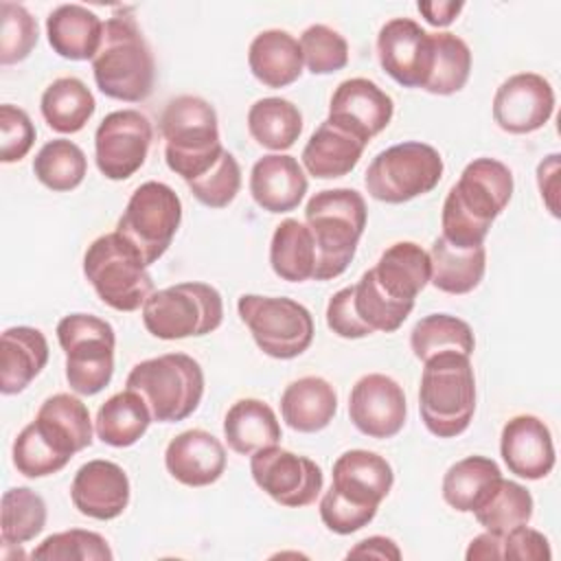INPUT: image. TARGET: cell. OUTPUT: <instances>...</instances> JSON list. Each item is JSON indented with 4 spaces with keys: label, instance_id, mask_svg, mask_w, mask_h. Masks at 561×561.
Here are the masks:
<instances>
[{
    "label": "cell",
    "instance_id": "obj_29",
    "mask_svg": "<svg viewBox=\"0 0 561 561\" xmlns=\"http://www.w3.org/2000/svg\"><path fill=\"white\" fill-rule=\"evenodd\" d=\"M364 147L366 145L357 136L327 118L311 134L300 158L309 175L318 180H333L357 167Z\"/></svg>",
    "mask_w": 561,
    "mask_h": 561
},
{
    "label": "cell",
    "instance_id": "obj_40",
    "mask_svg": "<svg viewBox=\"0 0 561 561\" xmlns=\"http://www.w3.org/2000/svg\"><path fill=\"white\" fill-rule=\"evenodd\" d=\"M410 348L421 362H427L445 351L471 355L476 348V337L465 320L449 313H430L414 324L410 333Z\"/></svg>",
    "mask_w": 561,
    "mask_h": 561
},
{
    "label": "cell",
    "instance_id": "obj_28",
    "mask_svg": "<svg viewBox=\"0 0 561 561\" xmlns=\"http://www.w3.org/2000/svg\"><path fill=\"white\" fill-rule=\"evenodd\" d=\"M337 412L335 388L316 375L291 381L280 394L283 421L302 434L324 430Z\"/></svg>",
    "mask_w": 561,
    "mask_h": 561
},
{
    "label": "cell",
    "instance_id": "obj_49",
    "mask_svg": "<svg viewBox=\"0 0 561 561\" xmlns=\"http://www.w3.org/2000/svg\"><path fill=\"white\" fill-rule=\"evenodd\" d=\"M35 142L31 116L11 103L0 105V160L4 164L22 160Z\"/></svg>",
    "mask_w": 561,
    "mask_h": 561
},
{
    "label": "cell",
    "instance_id": "obj_25",
    "mask_svg": "<svg viewBox=\"0 0 561 561\" xmlns=\"http://www.w3.org/2000/svg\"><path fill=\"white\" fill-rule=\"evenodd\" d=\"M50 48L70 61H92L103 37L101 18L81 4H59L46 18Z\"/></svg>",
    "mask_w": 561,
    "mask_h": 561
},
{
    "label": "cell",
    "instance_id": "obj_15",
    "mask_svg": "<svg viewBox=\"0 0 561 561\" xmlns=\"http://www.w3.org/2000/svg\"><path fill=\"white\" fill-rule=\"evenodd\" d=\"M377 57L383 72L399 85L423 88L434 59L432 33L412 18H394L377 35Z\"/></svg>",
    "mask_w": 561,
    "mask_h": 561
},
{
    "label": "cell",
    "instance_id": "obj_51",
    "mask_svg": "<svg viewBox=\"0 0 561 561\" xmlns=\"http://www.w3.org/2000/svg\"><path fill=\"white\" fill-rule=\"evenodd\" d=\"M552 557L548 539L535 530L524 526L511 528L502 535V559L515 561H548Z\"/></svg>",
    "mask_w": 561,
    "mask_h": 561
},
{
    "label": "cell",
    "instance_id": "obj_56",
    "mask_svg": "<svg viewBox=\"0 0 561 561\" xmlns=\"http://www.w3.org/2000/svg\"><path fill=\"white\" fill-rule=\"evenodd\" d=\"M469 561H478V559H502V535L497 533H489L484 530L482 535L473 537L467 554Z\"/></svg>",
    "mask_w": 561,
    "mask_h": 561
},
{
    "label": "cell",
    "instance_id": "obj_14",
    "mask_svg": "<svg viewBox=\"0 0 561 561\" xmlns=\"http://www.w3.org/2000/svg\"><path fill=\"white\" fill-rule=\"evenodd\" d=\"M153 138L149 118L138 110L110 112L94 134V160L107 180L131 178L147 160Z\"/></svg>",
    "mask_w": 561,
    "mask_h": 561
},
{
    "label": "cell",
    "instance_id": "obj_21",
    "mask_svg": "<svg viewBox=\"0 0 561 561\" xmlns=\"http://www.w3.org/2000/svg\"><path fill=\"white\" fill-rule=\"evenodd\" d=\"M392 482L394 473L390 462L375 451L351 449L333 462L331 491L351 504L377 511L381 500L390 493Z\"/></svg>",
    "mask_w": 561,
    "mask_h": 561
},
{
    "label": "cell",
    "instance_id": "obj_44",
    "mask_svg": "<svg viewBox=\"0 0 561 561\" xmlns=\"http://www.w3.org/2000/svg\"><path fill=\"white\" fill-rule=\"evenodd\" d=\"M33 559L44 561H112L114 554L103 535L83 528H70L48 535L33 552Z\"/></svg>",
    "mask_w": 561,
    "mask_h": 561
},
{
    "label": "cell",
    "instance_id": "obj_7",
    "mask_svg": "<svg viewBox=\"0 0 561 561\" xmlns=\"http://www.w3.org/2000/svg\"><path fill=\"white\" fill-rule=\"evenodd\" d=\"M83 274L96 296L116 311H136L153 294V280L142 256L116 230L88 245Z\"/></svg>",
    "mask_w": 561,
    "mask_h": 561
},
{
    "label": "cell",
    "instance_id": "obj_5",
    "mask_svg": "<svg viewBox=\"0 0 561 561\" xmlns=\"http://www.w3.org/2000/svg\"><path fill=\"white\" fill-rule=\"evenodd\" d=\"M419 410L430 434L460 436L476 412V375L469 355L445 351L423 362Z\"/></svg>",
    "mask_w": 561,
    "mask_h": 561
},
{
    "label": "cell",
    "instance_id": "obj_2",
    "mask_svg": "<svg viewBox=\"0 0 561 561\" xmlns=\"http://www.w3.org/2000/svg\"><path fill=\"white\" fill-rule=\"evenodd\" d=\"M368 208L355 188H327L305 206L307 228L316 243L313 280H331L346 272L366 228Z\"/></svg>",
    "mask_w": 561,
    "mask_h": 561
},
{
    "label": "cell",
    "instance_id": "obj_46",
    "mask_svg": "<svg viewBox=\"0 0 561 561\" xmlns=\"http://www.w3.org/2000/svg\"><path fill=\"white\" fill-rule=\"evenodd\" d=\"M302 61L311 75H331L348 64L346 39L327 24H311L300 35Z\"/></svg>",
    "mask_w": 561,
    "mask_h": 561
},
{
    "label": "cell",
    "instance_id": "obj_26",
    "mask_svg": "<svg viewBox=\"0 0 561 561\" xmlns=\"http://www.w3.org/2000/svg\"><path fill=\"white\" fill-rule=\"evenodd\" d=\"M252 75L267 88H287L302 75L300 42L280 28L261 31L248 48Z\"/></svg>",
    "mask_w": 561,
    "mask_h": 561
},
{
    "label": "cell",
    "instance_id": "obj_11",
    "mask_svg": "<svg viewBox=\"0 0 561 561\" xmlns=\"http://www.w3.org/2000/svg\"><path fill=\"white\" fill-rule=\"evenodd\" d=\"M237 311L256 346L274 359H294L313 342V318L305 305L291 298L243 294Z\"/></svg>",
    "mask_w": 561,
    "mask_h": 561
},
{
    "label": "cell",
    "instance_id": "obj_1",
    "mask_svg": "<svg viewBox=\"0 0 561 561\" xmlns=\"http://www.w3.org/2000/svg\"><path fill=\"white\" fill-rule=\"evenodd\" d=\"M513 197V173L495 158L471 160L449 188L443 213V239L458 248L482 245L491 224Z\"/></svg>",
    "mask_w": 561,
    "mask_h": 561
},
{
    "label": "cell",
    "instance_id": "obj_20",
    "mask_svg": "<svg viewBox=\"0 0 561 561\" xmlns=\"http://www.w3.org/2000/svg\"><path fill=\"white\" fill-rule=\"evenodd\" d=\"M500 454L508 471L524 480H541L554 467L552 434L533 414H519L506 421L500 436Z\"/></svg>",
    "mask_w": 561,
    "mask_h": 561
},
{
    "label": "cell",
    "instance_id": "obj_55",
    "mask_svg": "<svg viewBox=\"0 0 561 561\" xmlns=\"http://www.w3.org/2000/svg\"><path fill=\"white\" fill-rule=\"evenodd\" d=\"M348 559L353 557V559H357V557H362V559H401V550H399V546L392 541V539H388V537H381V535H373V537H368V539H362V541H357L351 550H348V554H346Z\"/></svg>",
    "mask_w": 561,
    "mask_h": 561
},
{
    "label": "cell",
    "instance_id": "obj_53",
    "mask_svg": "<svg viewBox=\"0 0 561 561\" xmlns=\"http://www.w3.org/2000/svg\"><path fill=\"white\" fill-rule=\"evenodd\" d=\"M557 182H559V153H550L537 167V184H539L541 199L546 202L552 217H559V206H557L559 186H557Z\"/></svg>",
    "mask_w": 561,
    "mask_h": 561
},
{
    "label": "cell",
    "instance_id": "obj_32",
    "mask_svg": "<svg viewBox=\"0 0 561 561\" xmlns=\"http://www.w3.org/2000/svg\"><path fill=\"white\" fill-rule=\"evenodd\" d=\"M224 436L232 451L252 456L263 447L278 445L280 423L265 401L239 399L226 412Z\"/></svg>",
    "mask_w": 561,
    "mask_h": 561
},
{
    "label": "cell",
    "instance_id": "obj_4",
    "mask_svg": "<svg viewBox=\"0 0 561 561\" xmlns=\"http://www.w3.org/2000/svg\"><path fill=\"white\" fill-rule=\"evenodd\" d=\"M167 167L184 182L202 178L224 153L215 107L195 94L167 103L160 116Z\"/></svg>",
    "mask_w": 561,
    "mask_h": 561
},
{
    "label": "cell",
    "instance_id": "obj_18",
    "mask_svg": "<svg viewBox=\"0 0 561 561\" xmlns=\"http://www.w3.org/2000/svg\"><path fill=\"white\" fill-rule=\"evenodd\" d=\"M394 114V103L375 81L353 77L342 81L329 105V121L357 136L364 145L388 127Z\"/></svg>",
    "mask_w": 561,
    "mask_h": 561
},
{
    "label": "cell",
    "instance_id": "obj_10",
    "mask_svg": "<svg viewBox=\"0 0 561 561\" xmlns=\"http://www.w3.org/2000/svg\"><path fill=\"white\" fill-rule=\"evenodd\" d=\"M443 169V158L432 145L408 140L377 153L366 169L364 184L373 199L403 204L434 191Z\"/></svg>",
    "mask_w": 561,
    "mask_h": 561
},
{
    "label": "cell",
    "instance_id": "obj_45",
    "mask_svg": "<svg viewBox=\"0 0 561 561\" xmlns=\"http://www.w3.org/2000/svg\"><path fill=\"white\" fill-rule=\"evenodd\" d=\"M11 456L18 473L26 478L53 476L70 462V456L61 454L50 440H46L33 421L13 440Z\"/></svg>",
    "mask_w": 561,
    "mask_h": 561
},
{
    "label": "cell",
    "instance_id": "obj_33",
    "mask_svg": "<svg viewBox=\"0 0 561 561\" xmlns=\"http://www.w3.org/2000/svg\"><path fill=\"white\" fill-rule=\"evenodd\" d=\"M39 110L50 129L59 134H77L92 118L96 101L81 79L59 77L44 90Z\"/></svg>",
    "mask_w": 561,
    "mask_h": 561
},
{
    "label": "cell",
    "instance_id": "obj_13",
    "mask_svg": "<svg viewBox=\"0 0 561 561\" xmlns=\"http://www.w3.org/2000/svg\"><path fill=\"white\" fill-rule=\"evenodd\" d=\"M250 473L263 493L287 508L309 506L324 484L322 469L311 458L278 445L254 451L250 458Z\"/></svg>",
    "mask_w": 561,
    "mask_h": 561
},
{
    "label": "cell",
    "instance_id": "obj_47",
    "mask_svg": "<svg viewBox=\"0 0 561 561\" xmlns=\"http://www.w3.org/2000/svg\"><path fill=\"white\" fill-rule=\"evenodd\" d=\"M0 64L24 61L37 44V20L18 2H0Z\"/></svg>",
    "mask_w": 561,
    "mask_h": 561
},
{
    "label": "cell",
    "instance_id": "obj_19",
    "mask_svg": "<svg viewBox=\"0 0 561 561\" xmlns=\"http://www.w3.org/2000/svg\"><path fill=\"white\" fill-rule=\"evenodd\" d=\"M70 500L85 517L99 522L116 519L129 504V478L112 460H88L75 473Z\"/></svg>",
    "mask_w": 561,
    "mask_h": 561
},
{
    "label": "cell",
    "instance_id": "obj_37",
    "mask_svg": "<svg viewBox=\"0 0 561 561\" xmlns=\"http://www.w3.org/2000/svg\"><path fill=\"white\" fill-rule=\"evenodd\" d=\"M502 478L495 460L486 456H467L454 462L443 478V500L458 513H471Z\"/></svg>",
    "mask_w": 561,
    "mask_h": 561
},
{
    "label": "cell",
    "instance_id": "obj_27",
    "mask_svg": "<svg viewBox=\"0 0 561 561\" xmlns=\"http://www.w3.org/2000/svg\"><path fill=\"white\" fill-rule=\"evenodd\" d=\"M48 342L39 329L11 327L2 333L0 351V392H22L46 366Z\"/></svg>",
    "mask_w": 561,
    "mask_h": 561
},
{
    "label": "cell",
    "instance_id": "obj_22",
    "mask_svg": "<svg viewBox=\"0 0 561 561\" xmlns=\"http://www.w3.org/2000/svg\"><path fill=\"white\" fill-rule=\"evenodd\" d=\"M164 467L180 484L208 486L226 469V449L219 438L206 430H186L169 440Z\"/></svg>",
    "mask_w": 561,
    "mask_h": 561
},
{
    "label": "cell",
    "instance_id": "obj_54",
    "mask_svg": "<svg viewBox=\"0 0 561 561\" xmlns=\"http://www.w3.org/2000/svg\"><path fill=\"white\" fill-rule=\"evenodd\" d=\"M419 13L425 18L427 24L432 26H449L458 13L465 9V2L460 0H423L416 4Z\"/></svg>",
    "mask_w": 561,
    "mask_h": 561
},
{
    "label": "cell",
    "instance_id": "obj_34",
    "mask_svg": "<svg viewBox=\"0 0 561 561\" xmlns=\"http://www.w3.org/2000/svg\"><path fill=\"white\" fill-rule=\"evenodd\" d=\"M151 421V412L142 397L125 388L99 408L94 432L105 445L129 447L142 438Z\"/></svg>",
    "mask_w": 561,
    "mask_h": 561
},
{
    "label": "cell",
    "instance_id": "obj_9",
    "mask_svg": "<svg viewBox=\"0 0 561 561\" xmlns=\"http://www.w3.org/2000/svg\"><path fill=\"white\" fill-rule=\"evenodd\" d=\"M57 340L66 355L70 390L83 397L99 394L114 375L116 335L112 324L90 313H70L59 320Z\"/></svg>",
    "mask_w": 561,
    "mask_h": 561
},
{
    "label": "cell",
    "instance_id": "obj_3",
    "mask_svg": "<svg viewBox=\"0 0 561 561\" xmlns=\"http://www.w3.org/2000/svg\"><path fill=\"white\" fill-rule=\"evenodd\" d=\"M96 88L116 101L140 103L153 90L156 64L147 39L129 15L103 22L101 46L92 59Z\"/></svg>",
    "mask_w": 561,
    "mask_h": 561
},
{
    "label": "cell",
    "instance_id": "obj_31",
    "mask_svg": "<svg viewBox=\"0 0 561 561\" xmlns=\"http://www.w3.org/2000/svg\"><path fill=\"white\" fill-rule=\"evenodd\" d=\"M430 254V283L445 294H469L473 291L486 270V250L482 245L473 248H458L438 237L432 243Z\"/></svg>",
    "mask_w": 561,
    "mask_h": 561
},
{
    "label": "cell",
    "instance_id": "obj_43",
    "mask_svg": "<svg viewBox=\"0 0 561 561\" xmlns=\"http://www.w3.org/2000/svg\"><path fill=\"white\" fill-rule=\"evenodd\" d=\"M46 526V502L28 486H15L2 495V543L22 546Z\"/></svg>",
    "mask_w": 561,
    "mask_h": 561
},
{
    "label": "cell",
    "instance_id": "obj_48",
    "mask_svg": "<svg viewBox=\"0 0 561 561\" xmlns=\"http://www.w3.org/2000/svg\"><path fill=\"white\" fill-rule=\"evenodd\" d=\"M193 197L208 208H226L241 188V169L237 158L224 149L219 160L202 178L186 182Z\"/></svg>",
    "mask_w": 561,
    "mask_h": 561
},
{
    "label": "cell",
    "instance_id": "obj_16",
    "mask_svg": "<svg viewBox=\"0 0 561 561\" xmlns=\"http://www.w3.org/2000/svg\"><path fill=\"white\" fill-rule=\"evenodd\" d=\"M348 416L351 423L368 438L397 436L408 416L403 388L388 375H364L351 390Z\"/></svg>",
    "mask_w": 561,
    "mask_h": 561
},
{
    "label": "cell",
    "instance_id": "obj_38",
    "mask_svg": "<svg viewBox=\"0 0 561 561\" xmlns=\"http://www.w3.org/2000/svg\"><path fill=\"white\" fill-rule=\"evenodd\" d=\"M533 508L535 502L526 486L500 478L471 513L484 530L504 535L511 528L528 524L533 517Z\"/></svg>",
    "mask_w": 561,
    "mask_h": 561
},
{
    "label": "cell",
    "instance_id": "obj_17",
    "mask_svg": "<svg viewBox=\"0 0 561 561\" xmlns=\"http://www.w3.org/2000/svg\"><path fill=\"white\" fill-rule=\"evenodd\" d=\"M554 112V90L537 72H517L500 83L493 96V121L508 134L541 129Z\"/></svg>",
    "mask_w": 561,
    "mask_h": 561
},
{
    "label": "cell",
    "instance_id": "obj_23",
    "mask_svg": "<svg viewBox=\"0 0 561 561\" xmlns=\"http://www.w3.org/2000/svg\"><path fill=\"white\" fill-rule=\"evenodd\" d=\"M307 193V175L298 160L287 153H267L250 171V195L267 213L298 208Z\"/></svg>",
    "mask_w": 561,
    "mask_h": 561
},
{
    "label": "cell",
    "instance_id": "obj_12",
    "mask_svg": "<svg viewBox=\"0 0 561 561\" xmlns=\"http://www.w3.org/2000/svg\"><path fill=\"white\" fill-rule=\"evenodd\" d=\"M180 221L182 202L178 193L164 182L149 180L131 193L116 232L138 250L149 267L169 250Z\"/></svg>",
    "mask_w": 561,
    "mask_h": 561
},
{
    "label": "cell",
    "instance_id": "obj_35",
    "mask_svg": "<svg viewBox=\"0 0 561 561\" xmlns=\"http://www.w3.org/2000/svg\"><path fill=\"white\" fill-rule=\"evenodd\" d=\"M270 265L278 278L289 283L313 278L316 243L311 230L298 219H283L270 241Z\"/></svg>",
    "mask_w": 561,
    "mask_h": 561
},
{
    "label": "cell",
    "instance_id": "obj_42",
    "mask_svg": "<svg viewBox=\"0 0 561 561\" xmlns=\"http://www.w3.org/2000/svg\"><path fill=\"white\" fill-rule=\"evenodd\" d=\"M434 59L425 92L449 96L465 88L471 72V50L465 39L454 33H432Z\"/></svg>",
    "mask_w": 561,
    "mask_h": 561
},
{
    "label": "cell",
    "instance_id": "obj_24",
    "mask_svg": "<svg viewBox=\"0 0 561 561\" xmlns=\"http://www.w3.org/2000/svg\"><path fill=\"white\" fill-rule=\"evenodd\" d=\"M33 423L46 440L70 458L92 445V421L88 405L75 394L57 392L48 397L39 405Z\"/></svg>",
    "mask_w": 561,
    "mask_h": 561
},
{
    "label": "cell",
    "instance_id": "obj_8",
    "mask_svg": "<svg viewBox=\"0 0 561 561\" xmlns=\"http://www.w3.org/2000/svg\"><path fill=\"white\" fill-rule=\"evenodd\" d=\"M221 320V294L199 280L158 289L142 305V324L158 340L202 337L213 333Z\"/></svg>",
    "mask_w": 561,
    "mask_h": 561
},
{
    "label": "cell",
    "instance_id": "obj_39",
    "mask_svg": "<svg viewBox=\"0 0 561 561\" xmlns=\"http://www.w3.org/2000/svg\"><path fill=\"white\" fill-rule=\"evenodd\" d=\"M351 302H353V311H355L357 320L370 333L397 331L414 309L412 300H397V298L388 296L379 287V283L375 280L370 270L364 272L355 285H351Z\"/></svg>",
    "mask_w": 561,
    "mask_h": 561
},
{
    "label": "cell",
    "instance_id": "obj_52",
    "mask_svg": "<svg viewBox=\"0 0 561 561\" xmlns=\"http://www.w3.org/2000/svg\"><path fill=\"white\" fill-rule=\"evenodd\" d=\"M327 324L329 329L344 340H359L370 335V331L357 320L351 302V287L335 291L327 305Z\"/></svg>",
    "mask_w": 561,
    "mask_h": 561
},
{
    "label": "cell",
    "instance_id": "obj_30",
    "mask_svg": "<svg viewBox=\"0 0 561 561\" xmlns=\"http://www.w3.org/2000/svg\"><path fill=\"white\" fill-rule=\"evenodd\" d=\"M370 272L388 296L414 302V298L430 283L432 265L430 254L419 243L397 241L381 252Z\"/></svg>",
    "mask_w": 561,
    "mask_h": 561
},
{
    "label": "cell",
    "instance_id": "obj_50",
    "mask_svg": "<svg viewBox=\"0 0 561 561\" xmlns=\"http://www.w3.org/2000/svg\"><path fill=\"white\" fill-rule=\"evenodd\" d=\"M375 508H364L357 504H351L335 495L331 489L320 500V519L322 524L335 533V535H351L362 530L375 519Z\"/></svg>",
    "mask_w": 561,
    "mask_h": 561
},
{
    "label": "cell",
    "instance_id": "obj_41",
    "mask_svg": "<svg viewBox=\"0 0 561 561\" xmlns=\"http://www.w3.org/2000/svg\"><path fill=\"white\" fill-rule=\"evenodd\" d=\"M33 173L46 188L66 193L83 182L88 173V160L77 142L55 138L37 151L33 160Z\"/></svg>",
    "mask_w": 561,
    "mask_h": 561
},
{
    "label": "cell",
    "instance_id": "obj_6",
    "mask_svg": "<svg viewBox=\"0 0 561 561\" xmlns=\"http://www.w3.org/2000/svg\"><path fill=\"white\" fill-rule=\"evenodd\" d=\"M125 386L142 397L153 421L178 423L197 410L204 394V370L186 353H164L136 364Z\"/></svg>",
    "mask_w": 561,
    "mask_h": 561
},
{
    "label": "cell",
    "instance_id": "obj_36",
    "mask_svg": "<svg viewBox=\"0 0 561 561\" xmlns=\"http://www.w3.org/2000/svg\"><path fill=\"white\" fill-rule=\"evenodd\" d=\"M248 131L265 149L285 151L302 131V114L298 105L280 96H265L250 105Z\"/></svg>",
    "mask_w": 561,
    "mask_h": 561
}]
</instances>
